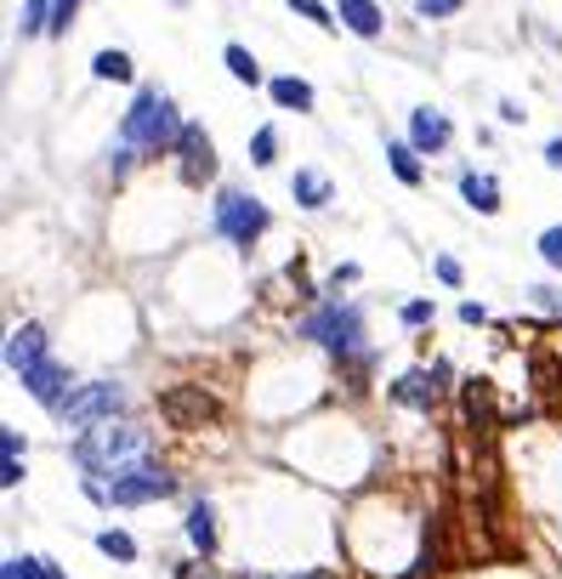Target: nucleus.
Returning a JSON list of instances; mask_svg holds the SVG:
<instances>
[{
    "mask_svg": "<svg viewBox=\"0 0 562 579\" xmlns=\"http://www.w3.org/2000/svg\"><path fill=\"white\" fill-rule=\"evenodd\" d=\"M540 256H545V267H562V222L540 233Z\"/></svg>",
    "mask_w": 562,
    "mask_h": 579,
    "instance_id": "24",
    "label": "nucleus"
},
{
    "mask_svg": "<svg viewBox=\"0 0 562 579\" xmlns=\"http://www.w3.org/2000/svg\"><path fill=\"white\" fill-rule=\"evenodd\" d=\"M91 74H98V80H131V58L109 45V52H98V58H91Z\"/></svg>",
    "mask_w": 562,
    "mask_h": 579,
    "instance_id": "21",
    "label": "nucleus"
},
{
    "mask_svg": "<svg viewBox=\"0 0 562 579\" xmlns=\"http://www.w3.org/2000/svg\"><path fill=\"white\" fill-rule=\"evenodd\" d=\"M415 154H420L415 142H387V165H392V176H398L403 187H420V176H427Z\"/></svg>",
    "mask_w": 562,
    "mask_h": 579,
    "instance_id": "16",
    "label": "nucleus"
},
{
    "mask_svg": "<svg viewBox=\"0 0 562 579\" xmlns=\"http://www.w3.org/2000/svg\"><path fill=\"white\" fill-rule=\"evenodd\" d=\"M74 7H80V0H52V34H69V23H74Z\"/></svg>",
    "mask_w": 562,
    "mask_h": 579,
    "instance_id": "26",
    "label": "nucleus"
},
{
    "mask_svg": "<svg viewBox=\"0 0 562 579\" xmlns=\"http://www.w3.org/2000/svg\"><path fill=\"white\" fill-rule=\"evenodd\" d=\"M341 23L352 29V34H364V40H375L381 34V7H375V0H341Z\"/></svg>",
    "mask_w": 562,
    "mask_h": 579,
    "instance_id": "14",
    "label": "nucleus"
},
{
    "mask_svg": "<svg viewBox=\"0 0 562 579\" xmlns=\"http://www.w3.org/2000/svg\"><path fill=\"white\" fill-rule=\"evenodd\" d=\"M460 200L472 205V211H483V216H494V211H500V182L483 176V171H466V176H460Z\"/></svg>",
    "mask_w": 562,
    "mask_h": 579,
    "instance_id": "11",
    "label": "nucleus"
},
{
    "mask_svg": "<svg viewBox=\"0 0 562 579\" xmlns=\"http://www.w3.org/2000/svg\"><path fill=\"white\" fill-rule=\"evenodd\" d=\"M182 579H222V573H216V568H205V562H187V568H182Z\"/></svg>",
    "mask_w": 562,
    "mask_h": 579,
    "instance_id": "33",
    "label": "nucleus"
},
{
    "mask_svg": "<svg viewBox=\"0 0 562 579\" xmlns=\"http://www.w3.org/2000/svg\"><path fill=\"white\" fill-rule=\"evenodd\" d=\"M222 58H227V74L239 80V85H256V80H262V69H256V58L245 52V45H227Z\"/></svg>",
    "mask_w": 562,
    "mask_h": 579,
    "instance_id": "20",
    "label": "nucleus"
},
{
    "mask_svg": "<svg viewBox=\"0 0 562 579\" xmlns=\"http://www.w3.org/2000/svg\"><path fill=\"white\" fill-rule=\"evenodd\" d=\"M45 12H52V0H23V23H18V29H23V40H29V34H40V29H52V18H45Z\"/></svg>",
    "mask_w": 562,
    "mask_h": 579,
    "instance_id": "23",
    "label": "nucleus"
},
{
    "mask_svg": "<svg viewBox=\"0 0 562 579\" xmlns=\"http://www.w3.org/2000/svg\"><path fill=\"white\" fill-rule=\"evenodd\" d=\"M403 324H409V329L432 324V302H403Z\"/></svg>",
    "mask_w": 562,
    "mask_h": 579,
    "instance_id": "28",
    "label": "nucleus"
},
{
    "mask_svg": "<svg viewBox=\"0 0 562 579\" xmlns=\"http://www.w3.org/2000/svg\"><path fill=\"white\" fill-rule=\"evenodd\" d=\"M120 136L131 142V149H176V136H182V120H176V109H171V96L160 91V85H143L136 91V103L125 109V125H120Z\"/></svg>",
    "mask_w": 562,
    "mask_h": 579,
    "instance_id": "1",
    "label": "nucleus"
},
{
    "mask_svg": "<svg viewBox=\"0 0 562 579\" xmlns=\"http://www.w3.org/2000/svg\"><path fill=\"white\" fill-rule=\"evenodd\" d=\"M489 313H483V302H460V324H483Z\"/></svg>",
    "mask_w": 562,
    "mask_h": 579,
    "instance_id": "31",
    "label": "nucleus"
},
{
    "mask_svg": "<svg viewBox=\"0 0 562 579\" xmlns=\"http://www.w3.org/2000/svg\"><path fill=\"white\" fill-rule=\"evenodd\" d=\"M125 165H131V142L120 136V142H114V149H109V171H125Z\"/></svg>",
    "mask_w": 562,
    "mask_h": 579,
    "instance_id": "29",
    "label": "nucleus"
},
{
    "mask_svg": "<svg viewBox=\"0 0 562 579\" xmlns=\"http://www.w3.org/2000/svg\"><path fill=\"white\" fill-rule=\"evenodd\" d=\"M216 233L233 238V245H251V238L267 233V205L256 200V193L222 187V193H216Z\"/></svg>",
    "mask_w": 562,
    "mask_h": 579,
    "instance_id": "4",
    "label": "nucleus"
},
{
    "mask_svg": "<svg viewBox=\"0 0 562 579\" xmlns=\"http://www.w3.org/2000/svg\"><path fill=\"white\" fill-rule=\"evenodd\" d=\"M176 154H182V176H187V182H205V176L216 171V149H211V131H205V125H194V120H182Z\"/></svg>",
    "mask_w": 562,
    "mask_h": 579,
    "instance_id": "7",
    "label": "nucleus"
},
{
    "mask_svg": "<svg viewBox=\"0 0 562 579\" xmlns=\"http://www.w3.org/2000/svg\"><path fill=\"white\" fill-rule=\"evenodd\" d=\"M302 335H307V342H318V347H330V353H352L358 335H364V318H358V307L330 302V307H318V313L302 324Z\"/></svg>",
    "mask_w": 562,
    "mask_h": 579,
    "instance_id": "5",
    "label": "nucleus"
},
{
    "mask_svg": "<svg viewBox=\"0 0 562 579\" xmlns=\"http://www.w3.org/2000/svg\"><path fill=\"white\" fill-rule=\"evenodd\" d=\"M409 136H415V149H420V154H443L454 131H449V120H443V114L415 109V114H409Z\"/></svg>",
    "mask_w": 562,
    "mask_h": 579,
    "instance_id": "10",
    "label": "nucleus"
},
{
    "mask_svg": "<svg viewBox=\"0 0 562 579\" xmlns=\"http://www.w3.org/2000/svg\"><path fill=\"white\" fill-rule=\"evenodd\" d=\"M187 546H194L200 557H216V511L205 500L187 511Z\"/></svg>",
    "mask_w": 562,
    "mask_h": 579,
    "instance_id": "13",
    "label": "nucleus"
},
{
    "mask_svg": "<svg viewBox=\"0 0 562 579\" xmlns=\"http://www.w3.org/2000/svg\"><path fill=\"white\" fill-rule=\"evenodd\" d=\"M545 165H551V171H562V136H551V142H545Z\"/></svg>",
    "mask_w": 562,
    "mask_h": 579,
    "instance_id": "32",
    "label": "nucleus"
},
{
    "mask_svg": "<svg viewBox=\"0 0 562 579\" xmlns=\"http://www.w3.org/2000/svg\"><path fill=\"white\" fill-rule=\"evenodd\" d=\"M0 482H7V489H18V482H23V438H18L12 426L0 431Z\"/></svg>",
    "mask_w": 562,
    "mask_h": 579,
    "instance_id": "17",
    "label": "nucleus"
},
{
    "mask_svg": "<svg viewBox=\"0 0 562 579\" xmlns=\"http://www.w3.org/2000/svg\"><path fill=\"white\" fill-rule=\"evenodd\" d=\"M171 489H176V477L143 455V460H131V466L114 471V482H109V506H149V500H165Z\"/></svg>",
    "mask_w": 562,
    "mask_h": 579,
    "instance_id": "3",
    "label": "nucleus"
},
{
    "mask_svg": "<svg viewBox=\"0 0 562 579\" xmlns=\"http://www.w3.org/2000/svg\"><path fill=\"white\" fill-rule=\"evenodd\" d=\"M290 7H296L302 18H313L318 29H336V18H330V12H324V7H318V0H290Z\"/></svg>",
    "mask_w": 562,
    "mask_h": 579,
    "instance_id": "27",
    "label": "nucleus"
},
{
    "mask_svg": "<svg viewBox=\"0 0 562 579\" xmlns=\"http://www.w3.org/2000/svg\"><path fill=\"white\" fill-rule=\"evenodd\" d=\"M0 579H63L52 557H7L0 562Z\"/></svg>",
    "mask_w": 562,
    "mask_h": 579,
    "instance_id": "18",
    "label": "nucleus"
},
{
    "mask_svg": "<svg viewBox=\"0 0 562 579\" xmlns=\"http://www.w3.org/2000/svg\"><path fill=\"white\" fill-rule=\"evenodd\" d=\"M267 91H273V103H278V109H296V114H307V109H313V85H307V80H296V74H278Z\"/></svg>",
    "mask_w": 562,
    "mask_h": 579,
    "instance_id": "15",
    "label": "nucleus"
},
{
    "mask_svg": "<svg viewBox=\"0 0 562 579\" xmlns=\"http://www.w3.org/2000/svg\"><path fill=\"white\" fill-rule=\"evenodd\" d=\"M23 386H29V398H40L45 409H63V404H69V369H63L58 358L34 364V369L23 375Z\"/></svg>",
    "mask_w": 562,
    "mask_h": 579,
    "instance_id": "8",
    "label": "nucleus"
},
{
    "mask_svg": "<svg viewBox=\"0 0 562 579\" xmlns=\"http://www.w3.org/2000/svg\"><path fill=\"white\" fill-rule=\"evenodd\" d=\"M290 193H296L302 211H324V205H330V176H324V171H296Z\"/></svg>",
    "mask_w": 562,
    "mask_h": 579,
    "instance_id": "12",
    "label": "nucleus"
},
{
    "mask_svg": "<svg viewBox=\"0 0 562 579\" xmlns=\"http://www.w3.org/2000/svg\"><path fill=\"white\" fill-rule=\"evenodd\" d=\"M460 7H466V0H420V18H432V23H438V18H454Z\"/></svg>",
    "mask_w": 562,
    "mask_h": 579,
    "instance_id": "25",
    "label": "nucleus"
},
{
    "mask_svg": "<svg viewBox=\"0 0 562 579\" xmlns=\"http://www.w3.org/2000/svg\"><path fill=\"white\" fill-rule=\"evenodd\" d=\"M273 160H278V131L262 125V131L251 136V165H273Z\"/></svg>",
    "mask_w": 562,
    "mask_h": 579,
    "instance_id": "22",
    "label": "nucleus"
},
{
    "mask_svg": "<svg viewBox=\"0 0 562 579\" xmlns=\"http://www.w3.org/2000/svg\"><path fill=\"white\" fill-rule=\"evenodd\" d=\"M438 278H443V284H460V262H454V256H438Z\"/></svg>",
    "mask_w": 562,
    "mask_h": 579,
    "instance_id": "30",
    "label": "nucleus"
},
{
    "mask_svg": "<svg viewBox=\"0 0 562 579\" xmlns=\"http://www.w3.org/2000/svg\"><path fill=\"white\" fill-rule=\"evenodd\" d=\"M52 353H45V329L40 324H23V329H12V342H7V364H12V375L23 380L34 364H45Z\"/></svg>",
    "mask_w": 562,
    "mask_h": 579,
    "instance_id": "9",
    "label": "nucleus"
},
{
    "mask_svg": "<svg viewBox=\"0 0 562 579\" xmlns=\"http://www.w3.org/2000/svg\"><path fill=\"white\" fill-rule=\"evenodd\" d=\"M125 409V386L120 380H91L80 393H69V404L58 409L63 426H91V420H114Z\"/></svg>",
    "mask_w": 562,
    "mask_h": 579,
    "instance_id": "6",
    "label": "nucleus"
},
{
    "mask_svg": "<svg viewBox=\"0 0 562 579\" xmlns=\"http://www.w3.org/2000/svg\"><path fill=\"white\" fill-rule=\"evenodd\" d=\"M149 438L136 426H114V420H98V426H85V438L74 444V460L85 466V477H98V471H120L131 460H143Z\"/></svg>",
    "mask_w": 562,
    "mask_h": 579,
    "instance_id": "2",
    "label": "nucleus"
},
{
    "mask_svg": "<svg viewBox=\"0 0 562 579\" xmlns=\"http://www.w3.org/2000/svg\"><path fill=\"white\" fill-rule=\"evenodd\" d=\"M98 551L114 557V562H136V540L125 535V528H103V535H98Z\"/></svg>",
    "mask_w": 562,
    "mask_h": 579,
    "instance_id": "19",
    "label": "nucleus"
}]
</instances>
